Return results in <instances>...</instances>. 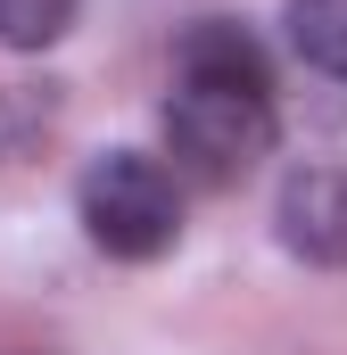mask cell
<instances>
[{"label":"cell","mask_w":347,"mask_h":355,"mask_svg":"<svg viewBox=\"0 0 347 355\" xmlns=\"http://www.w3.org/2000/svg\"><path fill=\"white\" fill-rule=\"evenodd\" d=\"M75 215H83L91 248L116 257V265H149V257H166L174 240H182V190L141 149L91 157L83 182H75Z\"/></svg>","instance_id":"6da1fadb"},{"label":"cell","mask_w":347,"mask_h":355,"mask_svg":"<svg viewBox=\"0 0 347 355\" xmlns=\"http://www.w3.org/2000/svg\"><path fill=\"white\" fill-rule=\"evenodd\" d=\"M166 149L207 182H232L248 174L257 157H273V91H240V83H182L174 75L166 107Z\"/></svg>","instance_id":"7a4b0ae2"},{"label":"cell","mask_w":347,"mask_h":355,"mask_svg":"<svg viewBox=\"0 0 347 355\" xmlns=\"http://www.w3.org/2000/svg\"><path fill=\"white\" fill-rule=\"evenodd\" d=\"M273 232L289 257L306 265H347V166L314 157V166H289L281 174V198H273Z\"/></svg>","instance_id":"3957f363"},{"label":"cell","mask_w":347,"mask_h":355,"mask_svg":"<svg viewBox=\"0 0 347 355\" xmlns=\"http://www.w3.org/2000/svg\"><path fill=\"white\" fill-rule=\"evenodd\" d=\"M174 75H182V83H240V91H273L257 33H248V25H232V17H198V25L174 42Z\"/></svg>","instance_id":"277c9868"},{"label":"cell","mask_w":347,"mask_h":355,"mask_svg":"<svg viewBox=\"0 0 347 355\" xmlns=\"http://www.w3.org/2000/svg\"><path fill=\"white\" fill-rule=\"evenodd\" d=\"M281 25H289V50L314 75H347V0H289Z\"/></svg>","instance_id":"5b68a950"},{"label":"cell","mask_w":347,"mask_h":355,"mask_svg":"<svg viewBox=\"0 0 347 355\" xmlns=\"http://www.w3.org/2000/svg\"><path fill=\"white\" fill-rule=\"evenodd\" d=\"M83 0H0V50H50L67 42Z\"/></svg>","instance_id":"8992f818"}]
</instances>
